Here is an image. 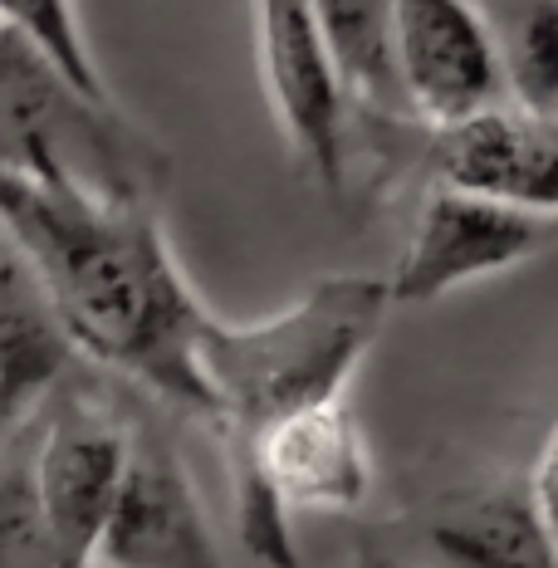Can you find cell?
<instances>
[{
    "instance_id": "cell-1",
    "label": "cell",
    "mask_w": 558,
    "mask_h": 568,
    "mask_svg": "<svg viewBox=\"0 0 558 568\" xmlns=\"http://www.w3.org/2000/svg\"><path fill=\"white\" fill-rule=\"evenodd\" d=\"M0 235L89 368L206 422L196 348L211 310L176 265L158 201L0 172Z\"/></svg>"
},
{
    "instance_id": "cell-2",
    "label": "cell",
    "mask_w": 558,
    "mask_h": 568,
    "mask_svg": "<svg viewBox=\"0 0 558 568\" xmlns=\"http://www.w3.org/2000/svg\"><path fill=\"white\" fill-rule=\"evenodd\" d=\"M387 314L392 294L377 275H324L251 324L211 314L196 368L206 383V426L225 442V460L275 422L348 393Z\"/></svg>"
},
{
    "instance_id": "cell-3",
    "label": "cell",
    "mask_w": 558,
    "mask_h": 568,
    "mask_svg": "<svg viewBox=\"0 0 558 568\" xmlns=\"http://www.w3.org/2000/svg\"><path fill=\"white\" fill-rule=\"evenodd\" d=\"M0 172L158 201L168 152L118 109L54 64L26 34L0 30Z\"/></svg>"
},
{
    "instance_id": "cell-4",
    "label": "cell",
    "mask_w": 558,
    "mask_h": 568,
    "mask_svg": "<svg viewBox=\"0 0 558 568\" xmlns=\"http://www.w3.org/2000/svg\"><path fill=\"white\" fill-rule=\"evenodd\" d=\"M241 539L265 568H300L294 515H358L373 495V446L348 402L304 407L231 460Z\"/></svg>"
},
{
    "instance_id": "cell-5",
    "label": "cell",
    "mask_w": 558,
    "mask_h": 568,
    "mask_svg": "<svg viewBox=\"0 0 558 568\" xmlns=\"http://www.w3.org/2000/svg\"><path fill=\"white\" fill-rule=\"evenodd\" d=\"M128 456V383L79 363L30 422L34 495L54 568H93Z\"/></svg>"
},
{
    "instance_id": "cell-6",
    "label": "cell",
    "mask_w": 558,
    "mask_h": 568,
    "mask_svg": "<svg viewBox=\"0 0 558 568\" xmlns=\"http://www.w3.org/2000/svg\"><path fill=\"white\" fill-rule=\"evenodd\" d=\"M255 69L294 168L343 201L353 176V99L308 0H255Z\"/></svg>"
},
{
    "instance_id": "cell-7",
    "label": "cell",
    "mask_w": 558,
    "mask_h": 568,
    "mask_svg": "<svg viewBox=\"0 0 558 568\" xmlns=\"http://www.w3.org/2000/svg\"><path fill=\"white\" fill-rule=\"evenodd\" d=\"M103 568H221L196 480L172 436V407L128 387V456L99 544Z\"/></svg>"
},
{
    "instance_id": "cell-8",
    "label": "cell",
    "mask_w": 558,
    "mask_h": 568,
    "mask_svg": "<svg viewBox=\"0 0 558 568\" xmlns=\"http://www.w3.org/2000/svg\"><path fill=\"white\" fill-rule=\"evenodd\" d=\"M363 535L417 568H558V544L534 500L529 470L450 480Z\"/></svg>"
},
{
    "instance_id": "cell-9",
    "label": "cell",
    "mask_w": 558,
    "mask_h": 568,
    "mask_svg": "<svg viewBox=\"0 0 558 568\" xmlns=\"http://www.w3.org/2000/svg\"><path fill=\"white\" fill-rule=\"evenodd\" d=\"M554 245L558 221L505 206V201L480 192L432 182V192L422 196L417 221L407 231V251L387 275L392 310L436 304L456 290L509 275V270L549 255Z\"/></svg>"
},
{
    "instance_id": "cell-10",
    "label": "cell",
    "mask_w": 558,
    "mask_h": 568,
    "mask_svg": "<svg viewBox=\"0 0 558 568\" xmlns=\"http://www.w3.org/2000/svg\"><path fill=\"white\" fill-rule=\"evenodd\" d=\"M392 59L412 123L450 128L505 103L500 59L475 0H392Z\"/></svg>"
},
{
    "instance_id": "cell-11",
    "label": "cell",
    "mask_w": 558,
    "mask_h": 568,
    "mask_svg": "<svg viewBox=\"0 0 558 568\" xmlns=\"http://www.w3.org/2000/svg\"><path fill=\"white\" fill-rule=\"evenodd\" d=\"M432 182L495 196L505 206L558 221V118L515 103L485 109L466 123L432 128Z\"/></svg>"
},
{
    "instance_id": "cell-12",
    "label": "cell",
    "mask_w": 558,
    "mask_h": 568,
    "mask_svg": "<svg viewBox=\"0 0 558 568\" xmlns=\"http://www.w3.org/2000/svg\"><path fill=\"white\" fill-rule=\"evenodd\" d=\"M79 363L84 358L54 318L40 280L0 235V446L40 417Z\"/></svg>"
},
{
    "instance_id": "cell-13",
    "label": "cell",
    "mask_w": 558,
    "mask_h": 568,
    "mask_svg": "<svg viewBox=\"0 0 558 568\" xmlns=\"http://www.w3.org/2000/svg\"><path fill=\"white\" fill-rule=\"evenodd\" d=\"M334 64L348 84L353 113L412 118L392 59V0H308Z\"/></svg>"
},
{
    "instance_id": "cell-14",
    "label": "cell",
    "mask_w": 558,
    "mask_h": 568,
    "mask_svg": "<svg viewBox=\"0 0 558 568\" xmlns=\"http://www.w3.org/2000/svg\"><path fill=\"white\" fill-rule=\"evenodd\" d=\"M505 74V103L558 118V0H475Z\"/></svg>"
},
{
    "instance_id": "cell-15",
    "label": "cell",
    "mask_w": 558,
    "mask_h": 568,
    "mask_svg": "<svg viewBox=\"0 0 558 568\" xmlns=\"http://www.w3.org/2000/svg\"><path fill=\"white\" fill-rule=\"evenodd\" d=\"M0 568H54L34 495L30 426L0 446Z\"/></svg>"
},
{
    "instance_id": "cell-16",
    "label": "cell",
    "mask_w": 558,
    "mask_h": 568,
    "mask_svg": "<svg viewBox=\"0 0 558 568\" xmlns=\"http://www.w3.org/2000/svg\"><path fill=\"white\" fill-rule=\"evenodd\" d=\"M0 30L26 34L30 44H40L64 74H74L93 93H113L103 84V69L93 59L84 16H79V0H0Z\"/></svg>"
},
{
    "instance_id": "cell-17",
    "label": "cell",
    "mask_w": 558,
    "mask_h": 568,
    "mask_svg": "<svg viewBox=\"0 0 558 568\" xmlns=\"http://www.w3.org/2000/svg\"><path fill=\"white\" fill-rule=\"evenodd\" d=\"M529 485H534V500H539L544 519H549V535H554V544H558V422H554V432L544 436L539 456H534Z\"/></svg>"
},
{
    "instance_id": "cell-18",
    "label": "cell",
    "mask_w": 558,
    "mask_h": 568,
    "mask_svg": "<svg viewBox=\"0 0 558 568\" xmlns=\"http://www.w3.org/2000/svg\"><path fill=\"white\" fill-rule=\"evenodd\" d=\"M353 568H417V564H407L402 554H392L387 544H377L373 535H363L358 549H353Z\"/></svg>"
}]
</instances>
